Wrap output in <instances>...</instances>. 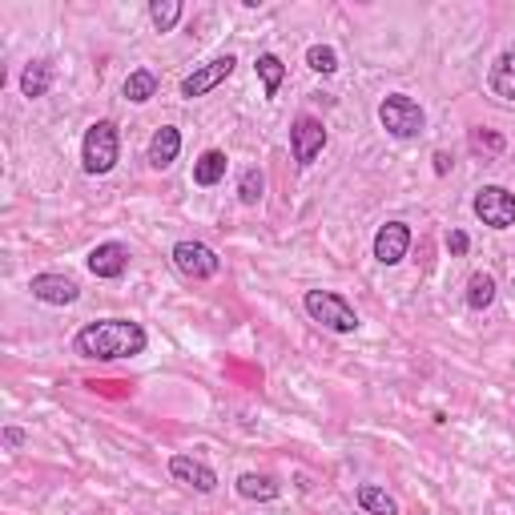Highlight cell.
<instances>
[{"label": "cell", "mask_w": 515, "mask_h": 515, "mask_svg": "<svg viewBox=\"0 0 515 515\" xmlns=\"http://www.w3.org/2000/svg\"><path fill=\"white\" fill-rule=\"evenodd\" d=\"M290 149H294V161L302 169L314 165V157L326 149V125L318 117H298L294 129H290Z\"/></svg>", "instance_id": "8"}, {"label": "cell", "mask_w": 515, "mask_h": 515, "mask_svg": "<svg viewBox=\"0 0 515 515\" xmlns=\"http://www.w3.org/2000/svg\"><path fill=\"white\" fill-rule=\"evenodd\" d=\"M491 93L499 101H515V41L495 57L491 65Z\"/></svg>", "instance_id": "14"}, {"label": "cell", "mask_w": 515, "mask_h": 515, "mask_svg": "<svg viewBox=\"0 0 515 515\" xmlns=\"http://www.w3.org/2000/svg\"><path fill=\"white\" fill-rule=\"evenodd\" d=\"M129 246L125 242H101V246H93V254H89V270L97 274V278H105V282H117L125 270H129Z\"/></svg>", "instance_id": "12"}, {"label": "cell", "mask_w": 515, "mask_h": 515, "mask_svg": "<svg viewBox=\"0 0 515 515\" xmlns=\"http://www.w3.org/2000/svg\"><path fill=\"white\" fill-rule=\"evenodd\" d=\"M471 210H475V218H479L483 226H491V230H511V226H515V194L503 190V186H483V190L475 194Z\"/></svg>", "instance_id": "5"}, {"label": "cell", "mask_w": 515, "mask_h": 515, "mask_svg": "<svg viewBox=\"0 0 515 515\" xmlns=\"http://www.w3.org/2000/svg\"><path fill=\"white\" fill-rule=\"evenodd\" d=\"M302 306H306V314H310L314 322H322V326L334 330V334H355V330H359L355 306L342 298V294H334V290H306Z\"/></svg>", "instance_id": "3"}, {"label": "cell", "mask_w": 515, "mask_h": 515, "mask_svg": "<svg viewBox=\"0 0 515 515\" xmlns=\"http://www.w3.org/2000/svg\"><path fill=\"white\" fill-rule=\"evenodd\" d=\"M169 258H174V266H178L186 278H194V282H206V278H214V274L222 270V258H218L206 242H190V238L178 242Z\"/></svg>", "instance_id": "6"}, {"label": "cell", "mask_w": 515, "mask_h": 515, "mask_svg": "<svg viewBox=\"0 0 515 515\" xmlns=\"http://www.w3.org/2000/svg\"><path fill=\"white\" fill-rule=\"evenodd\" d=\"M178 153H182V129L178 125H161L153 137H149V165L153 169H169L178 161Z\"/></svg>", "instance_id": "13"}, {"label": "cell", "mask_w": 515, "mask_h": 515, "mask_svg": "<svg viewBox=\"0 0 515 515\" xmlns=\"http://www.w3.org/2000/svg\"><path fill=\"white\" fill-rule=\"evenodd\" d=\"M145 347H149V334L133 318H97V322H85L73 338V351L93 363L137 359V355H145Z\"/></svg>", "instance_id": "1"}, {"label": "cell", "mask_w": 515, "mask_h": 515, "mask_svg": "<svg viewBox=\"0 0 515 515\" xmlns=\"http://www.w3.org/2000/svg\"><path fill=\"white\" fill-rule=\"evenodd\" d=\"M379 121H383V129H387L391 137L407 141V137H419V133H423L427 113H423V105H419L415 97H407V93H391V97H383V101H379Z\"/></svg>", "instance_id": "4"}, {"label": "cell", "mask_w": 515, "mask_h": 515, "mask_svg": "<svg viewBox=\"0 0 515 515\" xmlns=\"http://www.w3.org/2000/svg\"><path fill=\"white\" fill-rule=\"evenodd\" d=\"M234 65H238V57L234 53H222V57H214V61H206V65H198L186 81H182V97H206V93H214L230 73H234Z\"/></svg>", "instance_id": "7"}, {"label": "cell", "mask_w": 515, "mask_h": 515, "mask_svg": "<svg viewBox=\"0 0 515 515\" xmlns=\"http://www.w3.org/2000/svg\"><path fill=\"white\" fill-rule=\"evenodd\" d=\"M53 81H57L53 61H33V65H25V73H21V93L37 101V97H45V93L53 89Z\"/></svg>", "instance_id": "15"}, {"label": "cell", "mask_w": 515, "mask_h": 515, "mask_svg": "<svg viewBox=\"0 0 515 515\" xmlns=\"http://www.w3.org/2000/svg\"><path fill=\"white\" fill-rule=\"evenodd\" d=\"M226 165H230V161H226V153H222V149H206V153L194 161V182H198V186H206V190H210V186H218V182L226 178Z\"/></svg>", "instance_id": "17"}, {"label": "cell", "mask_w": 515, "mask_h": 515, "mask_svg": "<svg viewBox=\"0 0 515 515\" xmlns=\"http://www.w3.org/2000/svg\"><path fill=\"white\" fill-rule=\"evenodd\" d=\"M169 475H174L178 483H186V487H194V491H202V495H210L218 487V471L210 463L194 459V455H174L169 459Z\"/></svg>", "instance_id": "9"}, {"label": "cell", "mask_w": 515, "mask_h": 515, "mask_svg": "<svg viewBox=\"0 0 515 515\" xmlns=\"http://www.w3.org/2000/svg\"><path fill=\"white\" fill-rule=\"evenodd\" d=\"M471 149H483V153H503V149H507V141H503L499 133H475V137H471Z\"/></svg>", "instance_id": "25"}, {"label": "cell", "mask_w": 515, "mask_h": 515, "mask_svg": "<svg viewBox=\"0 0 515 515\" xmlns=\"http://www.w3.org/2000/svg\"><path fill=\"white\" fill-rule=\"evenodd\" d=\"M121 161V133L113 121H93L85 129V145H81V165H85V174L101 178L109 174V169Z\"/></svg>", "instance_id": "2"}, {"label": "cell", "mask_w": 515, "mask_h": 515, "mask_svg": "<svg viewBox=\"0 0 515 515\" xmlns=\"http://www.w3.org/2000/svg\"><path fill=\"white\" fill-rule=\"evenodd\" d=\"M407 250H411V226H407V222H387V226H379V234H375V258H379L383 266H399V262L407 258Z\"/></svg>", "instance_id": "10"}, {"label": "cell", "mask_w": 515, "mask_h": 515, "mask_svg": "<svg viewBox=\"0 0 515 515\" xmlns=\"http://www.w3.org/2000/svg\"><path fill=\"white\" fill-rule=\"evenodd\" d=\"M262 190H266L262 169H258V165L242 169V182H238V198H242V206H258V202H262Z\"/></svg>", "instance_id": "23"}, {"label": "cell", "mask_w": 515, "mask_h": 515, "mask_svg": "<svg viewBox=\"0 0 515 515\" xmlns=\"http://www.w3.org/2000/svg\"><path fill=\"white\" fill-rule=\"evenodd\" d=\"M355 495H359V507L367 515H399V499L391 491H383L379 483H363Z\"/></svg>", "instance_id": "18"}, {"label": "cell", "mask_w": 515, "mask_h": 515, "mask_svg": "<svg viewBox=\"0 0 515 515\" xmlns=\"http://www.w3.org/2000/svg\"><path fill=\"white\" fill-rule=\"evenodd\" d=\"M125 97H129L133 105L153 101V97H157V73H153V69H133V73L125 77Z\"/></svg>", "instance_id": "19"}, {"label": "cell", "mask_w": 515, "mask_h": 515, "mask_svg": "<svg viewBox=\"0 0 515 515\" xmlns=\"http://www.w3.org/2000/svg\"><path fill=\"white\" fill-rule=\"evenodd\" d=\"M29 290L37 302H49V306H73L81 298V286L69 274H37L29 282Z\"/></svg>", "instance_id": "11"}, {"label": "cell", "mask_w": 515, "mask_h": 515, "mask_svg": "<svg viewBox=\"0 0 515 515\" xmlns=\"http://www.w3.org/2000/svg\"><path fill=\"white\" fill-rule=\"evenodd\" d=\"M467 246H471V242H467V234H463V230H451V234H447V250H451L455 258H463V254H467Z\"/></svg>", "instance_id": "26"}, {"label": "cell", "mask_w": 515, "mask_h": 515, "mask_svg": "<svg viewBox=\"0 0 515 515\" xmlns=\"http://www.w3.org/2000/svg\"><path fill=\"white\" fill-rule=\"evenodd\" d=\"M447 169H451V157L439 149V153H435V174H447Z\"/></svg>", "instance_id": "28"}, {"label": "cell", "mask_w": 515, "mask_h": 515, "mask_svg": "<svg viewBox=\"0 0 515 515\" xmlns=\"http://www.w3.org/2000/svg\"><path fill=\"white\" fill-rule=\"evenodd\" d=\"M306 65H310L314 73L330 77V73H338V53H334L330 45H310V49H306Z\"/></svg>", "instance_id": "24"}, {"label": "cell", "mask_w": 515, "mask_h": 515, "mask_svg": "<svg viewBox=\"0 0 515 515\" xmlns=\"http://www.w3.org/2000/svg\"><path fill=\"white\" fill-rule=\"evenodd\" d=\"M5 447H25V431L21 427H5Z\"/></svg>", "instance_id": "27"}, {"label": "cell", "mask_w": 515, "mask_h": 515, "mask_svg": "<svg viewBox=\"0 0 515 515\" xmlns=\"http://www.w3.org/2000/svg\"><path fill=\"white\" fill-rule=\"evenodd\" d=\"M491 302H495V278L483 274V270L471 274V278H467V306H471V310H487Z\"/></svg>", "instance_id": "22"}, {"label": "cell", "mask_w": 515, "mask_h": 515, "mask_svg": "<svg viewBox=\"0 0 515 515\" xmlns=\"http://www.w3.org/2000/svg\"><path fill=\"white\" fill-rule=\"evenodd\" d=\"M254 69H258V77H262V89H266V97H278V89H282V77H286V65H282V57H274V53H262Z\"/></svg>", "instance_id": "21"}, {"label": "cell", "mask_w": 515, "mask_h": 515, "mask_svg": "<svg viewBox=\"0 0 515 515\" xmlns=\"http://www.w3.org/2000/svg\"><path fill=\"white\" fill-rule=\"evenodd\" d=\"M234 487H238L242 499H254V503H270V499L282 495V487H278L270 475H258V471H242Z\"/></svg>", "instance_id": "16"}, {"label": "cell", "mask_w": 515, "mask_h": 515, "mask_svg": "<svg viewBox=\"0 0 515 515\" xmlns=\"http://www.w3.org/2000/svg\"><path fill=\"white\" fill-rule=\"evenodd\" d=\"M182 0H153L149 5V21H153V29L157 33H174L178 29V21H182Z\"/></svg>", "instance_id": "20"}]
</instances>
